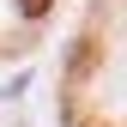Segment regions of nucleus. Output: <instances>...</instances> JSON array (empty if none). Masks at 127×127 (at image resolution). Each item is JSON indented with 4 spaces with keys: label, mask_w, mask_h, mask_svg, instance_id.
<instances>
[{
    "label": "nucleus",
    "mask_w": 127,
    "mask_h": 127,
    "mask_svg": "<svg viewBox=\"0 0 127 127\" xmlns=\"http://www.w3.org/2000/svg\"><path fill=\"white\" fill-rule=\"evenodd\" d=\"M18 6H24V18H42V12H49L55 0H18Z\"/></svg>",
    "instance_id": "1"
}]
</instances>
